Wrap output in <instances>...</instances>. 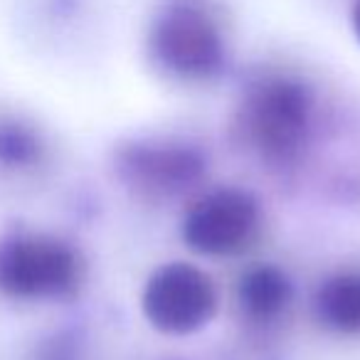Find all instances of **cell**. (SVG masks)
<instances>
[{"label": "cell", "mask_w": 360, "mask_h": 360, "mask_svg": "<svg viewBox=\"0 0 360 360\" xmlns=\"http://www.w3.org/2000/svg\"><path fill=\"white\" fill-rule=\"evenodd\" d=\"M153 57L180 79H207L225 60V40L198 3H170L150 30Z\"/></svg>", "instance_id": "cell-1"}, {"label": "cell", "mask_w": 360, "mask_h": 360, "mask_svg": "<svg viewBox=\"0 0 360 360\" xmlns=\"http://www.w3.org/2000/svg\"><path fill=\"white\" fill-rule=\"evenodd\" d=\"M245 129L262 153L286 158L304 143L309 129V96L289 79H266L245 101Z\"/></svg>", "instance_id": "cell-2"}, {"label": "cell", "mask_w": 360, "mask_h": 360, "mask_svg": "<svg viewBox=\"0 0 360 360\" xmlns=\"http://www.w3.org/2000/svg\"><path fill=\"white\" fill-rule=\"evenodd\" d=\"M143 314L163 333H193L215 314V291L195 266L165 264L146 284Z\"/></svg>", "instance_id": "cell-3"}, {"label": "cell", "mask_w": 360, "mask_h": 360, "mask_svg": "<svg viewBox=\"0 0 360 360\" xmlns=\"http://www.w3.org/2000/svg\"><path fill=\"white\" fill-rule=\"evenodd\" d=\"M259 230L257 205L237 191H217L188 210L183 237L191 250L210 257L240 255Z\"/></svg>", "instance_id": "cell-4"}, {"label": "cell", "mask_w": 360, "mask_h": 360, "mask_svg": "<svg viewBox=\"0 0 360 360\" xmlns=\"http://www.w3.org/2000/svg\"><path fill=\"white\" fill-rule=\"evenodd\" d=\"M77 259L62 242L45 237L18 240L0 257V281L20 296H52L77 281Z\"/></svg>", "instance_id": "cell-5"}, {"label": "cell", "mask_w": 360, "mask_h": 360, "mask_svg": "<svg viewBox=\"0 0 360 360\" xmlns=\"http://www.w3.org/2000/svg\"><path fill=\"white\" fill-rule=\"evenodd\" d=\"M321 319L335 330H360V274H343L330 279L319 294Z\"/></svg>", "instance_id": "cell-6"}, {"label": "cell", "mask_w": 360, "mask_h": 360, "mask_svg": "<svg viewBox=\"0 0 360 360\" xmlns=\"http://www.w3.org/2000/svg\"><path fill=\"white\" fill-rule=\"evenodd\" d=\"M134 165L141 183L158 191L180 188L178 183L188 180V173L195 168L180 150H148V153H141Z\"/></svg>", "instance_id": "cell-7"}, {"label": "cell", "mask_w": 360, "mask_h": 360, "mask_svg": "<svg viewBox=\"0 0 360 360\" xmlns=\"http://www.w3.org/2000/svg\"><path fill=\"white\" fill-rule=\"evenodd\" d=\"M242 299L257 314H274L276 309H281L286 299V281L276 271L259 269L247 276L245 286H242Z\"/></svg>", "instance_id": "cell-8"}, {"label": "cell", "mask_w": 360, "mask_h": 360, "mask_svg": "<svg viewBox=\"0 0 360 360\" xmlns=\"http://www.w3.org/2000/svg\"><path fill=\"white\" fill-rule=\"evenodd\" d=\"M350 22H353V32H355V37H358V42H360V0H355V3H353Z\"/></svg>", "instance_id": "cell-9"}]
</instances>
